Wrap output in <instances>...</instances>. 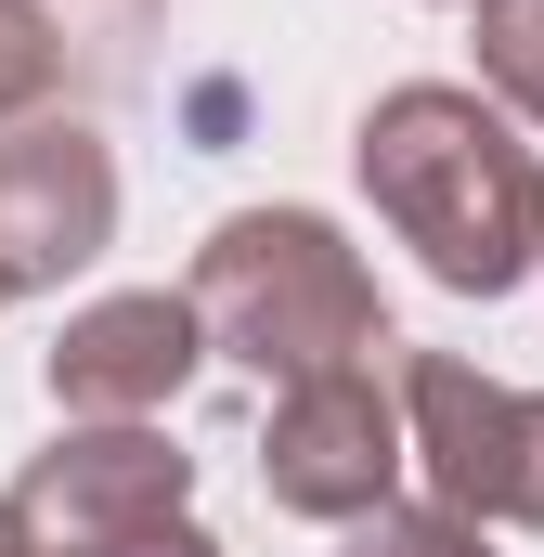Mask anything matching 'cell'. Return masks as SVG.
I'll return each mask as SVG.
<instances>
[{"label": "cell", "instance_id": "6da1fadb", "mask_svg": "<svg viewBox=\"0 0 544 557\" xmlns=\"http://www.w3.org/2000/svg\"><path fill=\"white\" fill-rule=\"evenodd\" d=\"M350 169H363L376 221L428 260V285L506 298L544 273V156L506 131V104H480L454 78H403L363 104Z\"/></svg>", "mask_w": 544, "mask_h": 557}, {"label": "cell", "instance_id": "7a4b0ae2", "mask_svg": "<svg viewBox=\"0 0 544 557\" xmlns=\"http://www.w3.org/2000/svg\"><path fill=\"white\" fill-rule=\"evenodd\" d=\"M195 337L221 363H247L272 389L298 376H350L390 350V311H376V273L337 247V221L311 208H234L208 247H195V285H182Z\"/></svg>", "mask_w": 544, "mask_h": 557}, {"label": "cell", "instance_id": "3957f363", "mask_svg": "<svg viewBox=\"0 0 544 557\" xmlns=\"http://www.w3.org/2000/svg\"><path fill=\"white\" fill-rule=\"evenodd\" d=\"M403 454L480 532H544V389L480 376L467 350H403Z\"/></svg>", "mask_w": 544, "mask_h": 557}, {"label": "cell", "instance_id": "277c9868", "mask_svg": "<svg viewBox=\"0 0 544 557\" xmlns=\"http://www.w3.org/2000/svg\"><path fill=\"white\" fill-rule=\"evenodd\" d=\"M403 389H376V363H350V376H298V389H272V428H260V493L285 519H324V532H350V519H376L390 493H403Z\"/></svg>", "mask_w": 544, "mask_h": 557}, {"label": "cell", "instance_id": "5b68a950", "mask_svg": "<svg viewBox=\"0 0 544 557\" xmlns=\"http://www.w3.org/2000/svg\"><path fill=\"white\" fill-rule=\"evenodd\" d=\"M0 506L26 519L39 557H118L131 532H156V519L195 506V454L169 428H65L52 454H26V480Z\"/></svg>", "mask_w": 544, "mask_h": 557}, {"label": "cell", "instance_id": "8992f818", "mask_svg": "<svg viewBox=\"0 0 544 557\" xmlns=\"http://www.w3.org/2000/svg\"><path fill=\"white\" fill-rule=\"evenodd\" d=\"M118 247V156L91 117H26L0 131V298L91 273Z\"/></svg>", "mask_w": 544, "mask_h": 557}, {"label": "cell", "instance_id": "52a82bcc", "mask_svg": "<svg viewBox=\"0 0 544 557\" xmlns=\"http://www.w3.org/2000/svg\"><path fill=\"white\" fill-rule=\"evenodd\" d=\"M195 363H208V337H195V311L169 298V285H131V298H91V311H65V337H52V416L65 428H156L182 389H195Z\"/></svg>", "mask_w": 544, "mask_h": 557}, {"label": "cell", "instance_id": "ba28073f", "mask_svg": "<svg viewBox=\"0 0 544 557\" xmlns=\"http://www.w3.org/2000/svg\"><path fill=\"white\" fill-rule=\"evenodd\" d=\"M39 13V39H52V65H65V91L78 104H104V91H131L143 52H156V13L169 0H26Z\"/></svg>", "mask_w": 544, "mask_h": 557}, {"label": "cell", "instance_id": "9c48e42d", "mask_svg": "<svg viewBox=\"0 0 544 557\" xmlns=\"http://www.w3.org/2000/svg\"><path fill=\"white\" fill-rule=\"evenodd\" d=\"M480 104L544 131V0H480Z\"/></svg>", "mask_w": 544, "mask_h": 557}, {"label": "cell", "instance_id": "30bf717a", "mask_svg": "<svg viewBox=\"0 0 544 557\" xmlns=\"http://www.w3.org/2000/svg\"><path fill=\"white\" fill-rule=\"evenodd\" d=\"M337 557H493L480 519H454V506H376V519H350Z\"/></svg>", "mask_w": 544, "mask_h": 557}, {"label": "cell", "instance_id": "8fae6325", "mask_svg": "<svg viewBox=\"0 0 544 557\" xmlns=\"http://www.w3.org/2000/svg\"><path fill=\"white\" fill-rule=\"evenodd\" d=\"M52 104H65V65H52L39 13L0 0V131H26V117H52Z\"/></svg>", "mask_w": 544, "mask_h": 557}, {"label": "cell", "instance_id": "7c38bea8", "mask_svg": "<svg viewBox=\"0 0 544 557\" xmlns=\"http://www.w3.org/2000/svg\"><path fill=\"white\" fill-rule=\"evenodd\" d=\"M118 557H221V545H208L195 519H156V532H131V545H118Z\"/></svg>", "mask_w": 544, "mask_h": 557}, {"label": "cell", "instance_id": "4fadbf2b", "mask_svg": "<svg viewBox=\"0 0 544 557\" xmlns=\"http://www.w3.org/2000/svg\"><path fill=\"white\" fill-rule=\"evenodd\" d=\"M0 557H39V545H26V519H13V506H0Z\"/></svg>", "mask_w": 544, "mask_h": 557}, {"label": "cell", "instance_id": "5bb4252c", "mask_svg": "<svg viewBox=\"0 0 544 557\" xmlns=\"http://www.w3.org/2000/svg\"><path fill=\"white\" fill-rule=\"evenodd\" d=\"M467 13H480V0H467Z\"/></svg>", "mask_w": 544, "mask_h": 557}]
</instances>
